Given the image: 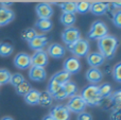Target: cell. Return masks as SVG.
I'll list each match as a JSON object with an SVG mask.
<instances>
[{
  "label": "cell",
  "mask_w": 121,
  "mask_h": 120,
  "mask_svg": "<svg viewBox=\"0 0 121 120\" xmlns=\"http://www.w3.org/2000/svg\"><path fill=\"white\" fill-rule=\"evenodd\" d=\"M108 8L109 3H107V2H91L89 6V12H91V14L95 15V16H102L108 11Z\"/></svg>",
  "instance_id": "cell-15"
},
{
  "label": "cell",
  "mask_w": 121,
  "mask_h": 120,
  "mask_svg": "<svg viewBox=\"0 0 121 120\" xmlns=\"http://www.w3.org/2000/svg\"><path fill=\"white\" fill-rule=\"evenodd\" d=\"M67 49L70 51L73 54V56L77 59H81V57H85L87 56V54L89 53V42L85 38H80L77 42H74L73 44L68 45Z\"/></svg>",
  "instance_id": "cell-3"
},
{
  "label": "cell",
  "mask_w": 121,
  "mask_h": 120,
  "mask_svg": "<svg viewBox=\"0 0 121 120\" xmlns=\"http://www.w3.org/2000/svg\"><path fill=\"white\" fill-rule=\"evenodd\" d=\"M31 89H32L31 84H30L28 81H26V80L23 81L22 83H20L17 87H15V91H16V94L17 95H19V96H22V97H25V96L27 95Z\"/></svg>",
  "instance_id": "cell-27"
},
{
  "label": "cell",
  "mask_w": 121,
  "mask_h": 120,
  "mask_svg": "<svg viewBox=\"0 0 121 120\" xmlns=\"http://www.w3.org/2000/svg\"><path fill=\"white\" fill-rule=\"evenodd\" d=\"M92 115L90 113H87V112H82L80 114H78V117H77V120H92Z\"/></svg>",
  "instance_id": "cell-38"
},
{
  "label": "cell",
  "mask_w": 121,
  "mask_h": 120,
  "mask_svg": "<svg viewBox=\"0 0 121 120\" xmlns=\"http://www.w3.org/2000/svg\"><path fill=\"white\" fill-rule=\"evenodd\" d=\"M98 89H99V94H100L102 99L108 98L112 94V85L109 83H103L100 86H98Z\"/></svg>",
  "instance_id": "cell-29"
},
{
  "label": "cell",
  "mask_w": 121,
  "mask_h": 120,
  "mask_svg": "<svg viewBox=\"0 0 121 120\" xmlns=\"http://www.w3.org/2000/svg\"><path fill=\"white\" fill-rule=\"evenodd\" d=\"M98 49L99 53L102 54L104 59L112 60L115 56V53L119 46V39L114 35H105L104 37L98 39Z\"/></svg>",
  "instance_id": "cell-1"
},
{
  "label": "cell",
  "mask_w": 121,
  "mask_h": 120,
  "mask_svg": "<svg viewBox=\"0 0 121 120\" xmlns=\"http://www.w3.org/2000/svg\"><path fill=\"white\" fill-rule=\"evenodd\" d=\"M108 34V28L102 20H96L91 23L89 28V31L87 33V37L89 39L98 40L100 38L104 37Z\"/></svg>",
  "instance_id": "cell-4"
},
{
  "label": "cell",
  "mask_w": 121,
  "mask_h": 120,
  "mask_svg": "<svg viewBox=\"0 0 121 120\" xmlns=\"http://www.w3.org/2000/svg\"><path fill=\"white\" fill-rule=\"evenodd\" d=\"M25 77L22 76L21 73H19V72H16V73H13L11 74V79H10V82H9V84H11L13 87H17L20 83H22L23 81H25Z\"/></svg>",
  "instance_id": "cell-31"
},
{
  "label": "cell",
  "mask_w": 121,
  "mask_h": 120,
  "mask_svg": "<svg viewBox=\"0 0 121 120\" xmlns=\"http://www.w3.org/2000/svg\"><path fill=\"white\" fill-rule=\"evenodd\" d=\"M35 13L39 19H50L53 16V8L48 2H40L35 6Z\"/></svg>",
  "instance_id": "cell-9"
},
{
  "label": "cell",
  "mask_w": 121,
  "mask_h": 120,
  "mask_svg": "<svg viewBox=\"0 0 121 120\" xmlns=\"http://www.w3.org/2000/svg\"><path fill=\"white\" fill-rule=\"evenodd\" d=\"M89 6H90V2H88V1L75 2V13L86 14L87 12H89Z\"/></svg>",
  "instance_id": "cell-30"
},
{
  "label": "cell",
  "mask_w": 121,
  "mask_h": 120,
  "mask_svg": "<svg viewBox=\"0 0 121 120\" xmlns=\"http://www.w3.org/2000/svg\"><path fill=\"white\" fill-rule=\"evenodd\" d=\"M15 18V13L10 8L0 5V27L9 25Z\"/></svg>",
  "instance_id": "cell-16"
},
{
  "label": "cell",
  "mask_w": 121,
  "mask_h": 120,
  "mask_svg": "<svg viewBox=\"0 0 121 120\" xmlns=\"http://www.w3.org/2000/svg\"><path fill=\"white\" fill-rule=\"evenodd\" d=\"M62 87H63V89H64V91L66 93L67 98H71L72 96L78 94V85L74 81L69 80L67 83L62 85Z\"/></svg>",
  "instance_id": "cell-22"
},
{
  "label": "cell",
  "mask_w": 121,
  "mask_h": 120,
  "mask_svg": "<svg viewBox=\"0 0 121 120\" xmlns=\"http://www.w3.org/2000/svg\"><path fill=\"white\" fill-rule=\"evenodd\" d=\"M13 2H1L2 6H5V8H9V5H12Z\"/></svg>",
  "instance_id": "cell-40"
},
{
  "label": "cell",
  "mask_w": 121,
  "mask_h": 120,
  "mask_svg": "<svg viewBox=\"0 0 121 120\" xmlns=\"http://www.w3.org/2000/svg\"><path fill=\"white\" fill-rule=\"evenodd\" d=\"M48 42H49L48 36H46L45 34H37L31 42L28 43V45H29L30 49H32L34 51H38V50H43V48L48 44Z\"/></svg>",
  "instance_id": "cell-12"
},
{
  "label": "cell",
  "mask_w": 121,
  "mask_h": 120,
  "mask_svg": "<svg viewBox=\"0 0 121 120\" xmlns=\"http://www.w3.org/2000/svg\"><path fill=\"white\" fill-rule=\"evenodd\" d=\"M57 6L62 10V13H72L75 14V2L74 1H64L56 3Z\"/></svg>",
  "instance_id": "cell-25"
},
{
  "label": "cell",
  "mask_w": 121,
  "mask_h": 120,
  "mask_svg": "<svg viewBox=\"0 0 121 120\" xmlns=\"http://www.w3.org/2000/svg\"><path fill=\"white\" fill-rule=\"evenodd\" d=\"M49 115L54 120H69L70 119V112L66 107V105H62V104L53 106L50 110Z\"/></svg>",
  "instance_id": "cell-10"
},
{
  "label": "cell",
  "mask_w": 121,
  "mask_h": 120,
  "mask_svg": "<svg viewBox=\"0 0 121 120\" xmlns=\"http://www.w3.org/2000/svg\"><path fill=\"white\" fill-rule=\"evenodd\" d=\"M108 98H111V101L113 102L114 104H115L116 107L119 108V106H120V102H121V90H120V89L116 90L115 93H112V94H111V96H109Z\"/></svg>",
  "instance_id": "cell-34"
},
{
  "label": "cell",
  "mask_w": 121,
  "mask_h": 120,
  "mask_svg": "<svg viewBox=\"0 0 121 120\" xmlns=\"http://www.w3.org/2000/svg\"><path fill=\"white\" fill-rule=\"evenodd\" d=\"M52 99L57 100V101H63V100L67 99V95H66V93L64 91L63 87H60V88L54 94V95H52Z\"/></svg>",
  "instance_id": "cell-37"
},
{
  "label": "cell",
  "mask_w": 121,
  "mask_h": 120,
  "mask_svg": "<svg viewBox=\"0 0 121 120\" xmlns=\"http://www.w3.org/2000/svg\"><path fill=\"white\" fill-rule=\"evenodd\" d=\"M14 51V47L12 44L6 42H2L0 43V56L1 57H8Z\"/></svg>",
  "instance_id": "cell-26"
},
{
  "label": "cell",
  "mask_w": 121,
  "mask_h": 120,
  "mask_svg": "<svg viewBox=\"0 0 121 120\" xmlns=\"http://www.w3.org/2000/svg\"><path fill=\"white\" fill-rule=\"evenodd\" d=\"M113 25L116 28H121V10H117L115 13H113Z\"/></svg>",
  "instance_id": "cell-36"
},
{
  "label": "cell",
  "mask_w": 121,
  "mask_h": 120,
  "mask_svg": "<svg viewBox=\"0 0 121 120\" xmlns=\"http://www.w3.org/2000/svg\"><path fill=\"white\" fill-rule=\"evenodd\" d=\"M46 52L48 54V56H51L52 59L55 60H60L65 55V48L60 44L54 43V44L49 45Z\"/></svg>",
  "instance_id": "cell-17"
},
{
  "label": "cell",
  "mask_w": 121,
  "mask_h": 120,
  "mask_svg": "<svg viewBox=\"0 0 121 120\" xmlns=\"http://www.w3.org/2000/svg\"><path fill=\"white\" fill-rule=\"evenodd\" d=\"M81 62H80L79 59L74 56H70V57H67L66 60L64 61L63 63V70L66 71L67 73L71 74H75L78 72H80L81 70Z\"/></svg>",
  "instance_id": "cell-7"
},
{
  "label": "cell",
  "mask_w": 121,
  "mask_h": 120,
  "mask_svg": "<svg viewBox=\"0 0 121 120\" xmlns=\"http://www.w3.org/2000/svg\"><path fill=\"white\" fill-rule=\"evenodd\" d=\"M66 107L68 108V111L70 113H77V114H80V113L84 112L86 108V103L84 102V100L82 99V97L77 94V95L72 96L71 98H69V101L67 102Z\"/></svg>",
  "instance_id": "cell-5"
},
{
  "label": "cell",
  "mask_w": 121,
  "mask_h": 120,
  "mask_svg": "<svg viewBox=\"0 0 121 120\" xmlns=\"http://www.w3.org/2000/svg\"><path fill=\"white\" fill-rule=\"evenodd\" d=\"M35 28L38 29L39 31L47 33V32H50L53 28V22L50 19H37L35 22Z\"/></svg>",
  "instance_id": "cell-19"
},
{
  "label": "cell",
  "mask_w": 121,
  "mask_h": 120,
  "mask_svg": "<svg viewBox=\"0 0 121 120\" xmlns=\"http://www.w3.org/2000/svg\"><path fill=\"white\" fill-rule=\"evenodd\" d=\"M85 78L91 85H97L103 79V72L99 68H89L85 73Z\"/></svg>",
  "instance_id": "cell-13"
},
{
  "label": "cell",
  "mask_w": 121,
  "mask_h": 120,
  "mask_svg": "<svg viewBox=\"0 0 121 120\" xmlns=\"http://www.w3.org/2000/svg\"><path fill=\"white\" fill-rule=\"evenodd\" d=\"M75 20H77L75 14H72V13H62L60 14V21L66 28L73 27V25L75 23Z\"/></svg>",
  "instance_id": "cell-20"
},
{
  "label": "cell",
  "mask_w": 121,
  "mask_h": 120,
  "mask_svg": "<svg viewBox=\"0 0 121 120\" xmlns=\"http://www.w3.org/2000/svg\"><path fill=\"white\" fill-rule=\"evenodd\" d=\"M43 120H54V119H53V118H52V117H51V116H50V115H49V114H48V115H46V116H45V117H44V118H43Z\"/></svg>",
  "instance_id": "cell-41"
},
{
  "label": "cell",
  "mask_w": 121,
  "mask_h": 120,
  "mask_svg": "<svg viewBox=\"0 0 121 120\" xmlns=\"http://www.w3.org/2000/svg\"><path fill=\"white\" fill-rule=\"evenodd\" d=\"M60 87H62V86H60L56 81H54L53 79H50V80H49V82H48V86H47V91H48V93L52 96V95H54L57 90H59Z\"/></svg>",
  "instance_id": "cell-33"
},
{
  "label": "cell",
  "mask_w": 121,
  "mask_h": 120,
  "mask_svg": "<svg viewBox=\"0 0 121 120\" xmlns=\"http://www.w3.org/2000/svg\"><path fill=\"white\" fill-rule=\"evenodd\" d=\"M0 120H14L12 118V117H10V116H4V117H2Z\"/></svg>",
  "instance_id": "cell-42"
},
{
  "label": "cell",
  "mask_w": 121,
  "mask_h": 120,
  "mask_svg": "<svg viewBox=\"0 0 121 120\" xmlns=\"http://www.w3.org/2000/svg\"><path fill=\"white\" fill-rule=\"evenodd\" d=\"M11 79V72L5 68L0 69V86L9 84Z\"/></svg>",
  "instance_id": "cell-32"
},
{
  "label": "cell",
  "mask_w": 121,
  "mask_h": 120,
  "mask_svg": "<svg viewBox=\"0 0 121 120\" xmlns=\"http://www.w3.org/2000/svg\"><path fill=\"white\" fill-rule=\"evenodd\" d=\"M70 77H71L70 74L67 73L66 71H64V70H60V71L55 72V73L51 77V79H53L54 81H56L60 86H62V85H64L65 83H67L69 80H70Z\"/></svg>",
  "instance_id": "cell-23"
},
{
  "label": "cell",
  "mask_w": 121,
  "mask_h": 120,
  "mask_svg": "<svg viewBox=\"0 0 121 120\" xmlns=\"http://www.w3.org/2000/svg\"><path fill=\"white\" fill-rule=\"evenodd\" d=\"M87 64L90 66V68H99L104 64L105 59L102 56V54L99 52H91L88 53L86 56Z\"/></svg>",
  "instance_id": "cell-18"
},
{
  "label": "cell",
  "mask_w": 121,
  "mask_h": 120,
  "mask_svg": "<svg viewBox=\"0 0 121 120\" xmlns=\"http://www.w3.org/2000/svg\"><path fill=\"white\" fill-rule=\"evenodd\" d=\"M112 74H113V78L116 80V82H121V63H117L114 66Z\"/></svg>",
  "instance_id": "cell-35"
},
{
  "label": "cell",
  "mask_w": 121,
  "mask_h": 120,
  "mask_svg": "<svg viewBox=\"0 0 121 120\" xmlns=\"http://www.w3.org/2000/svg\"><path fill=\"white\" fill-rule=\"evenodd\" d=\"M36 35H37V32L34 28H27V29L22 30V32H21V38H22V40H25L27 43L31 42Z\"/></svg>",
  "instance_id": "cell-28"
},
{
  "label": "cell",
  "mask_w": 121,
  "mask_h": 120,
  "mask_svg": "<svg viewBox=\"0 0 121 120\" xmlns=\"http://www.w3.org/2000/svg\"><path fill=\"white\" fill-rule=\"evenodd\" d=\"M80 96L84 102L86 103V106H99L102 103L103 99L101 98L100 94H99L98 85H87L81 90Z\"/></svg>",
  "instance_id": "cell-2"
},
{
  "label": "cell",
  "mask_w": 121,
  "mask_h": 120,
  "mask_svg": "<svg viewBox=\"0 0 121 120\" xmlns=\"http://www.w3.org/2000/svg\"><path fill=\"white\" fill-rule=\"evenodd\" d=\"M109 118H111V120H120V112H119V108H116L115 111H113Z\"/></svg>",
  "instance_id": "cell-39"
},
{
  "label": "cell",
  "mask_w": 121,
  "mask_h": 120,
  "mask_svg": "<svg viewBox=\"0 0 121 120\" xmlns=\"http://www.w3.org/2000/svg\"><path fill=\"white\" fill-rule=\"evenodd\" d=\"M14 66L19 70H26L31 67V56L28 53L20 52L15 55L13 60Z\"/></svg>",
  "instance_id": "cell-8"
},
{
  "label": "cell",
  "mask_w": 121,
  "mask_h": 120,
  "mask_svg": "<svg viewBox=\"0 0 121 120\" xmlns=\"http://www.w3.org/2000/svg\"><path fill=\"white\" fill-rule=\"evenodd\" d=\"M39 93H40L39 90L32 88L31 90L23 97L25 102L27 104H29V105H36L38 102V98H39Z\"/></svg>",
  "instance_id": "cell-21"
},
{
  "label": "cell",
  "mask_w": 121,
  "mask_h": 120,
  "mask_svg": "<svg viewBox=\"0 0 121 120\" xmlns=\"http://www.w3.org/2000/svg\"><path fill=\"white\" fill-rule=\"evenodd\" d=\"M62 42L65 45H71L74 42H77L78 39L81 38V32L78 28L75 27H69V28H65L64 31L62 32Z\"/></svg>",
  "instance_id": "cell-6"
},
{
  "label": "cell",
  "mask_w": 121,
  "mask_h": 120,
  "mask_svg": "<svg viewBox=\"0 0 121 120\" xmlns=\"http://www.w3.org/2000/svg\"><path fill=\"white\" fill-rule=\"evenodd\" d=\"M52 96L48 93L47 90L40 91L39 93V98H38L37 104L40 106H49L52 103Z\"/></svg>",
  "instance_id": "cell-24"
},
{
  "label": "cell",
  "mask_w": 121,
  "mask_h": 120,
  "mask_svg": "<svg viewBox=\"0 0 121 120\" xmlns=\"http://www.w3.org/2000/svg\"><path fill=\"white\" fill-rule=\"evenodd\" d=\"M48 59L49 56L44 49L35 51L31 56V66H37V67L45 68V66H47V64H48Z\"/></svg>",
  "instance_id": "cell-11"
},
{
  "label": "cell",
  "mask_w": 121,
  "mask_h": 120,
  "mask_svg": "<svg viewBox=\"0 0 121 120\" xmlns=\"http://www.w3.org/2000/svg\"><path fill=\"white\" fill-rule=\"evenodd\" d=\"M47 77V72L45 68L37 67V66H31L29 69V78L35 82H43Z\"/></svg>",
  "instance_id": "cell-14"
}]
</instances>
